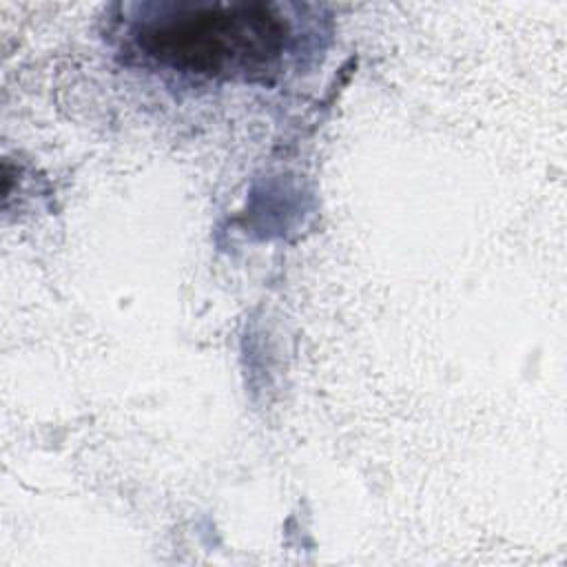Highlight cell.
I'll list each match as a JSON object with an SVG mask.
<instances>
[{
    "mask_svg": "<svg viewBox=\"0 0 567 567\" xmlns=\"http://www.w3.org/2000/svg\"><path fill=\"white\" fill-rule=\"evenodd\" d=\"M135 47L162 69L221 82H272L292 51V24L270 2L186 4L148 18Z\"/></svg>",
    "mask_w": 567,
    "mask_h": 567,
    "instance_id": "6da1fadb",
    "label": "cell"
}]
</instances>
